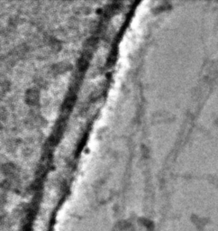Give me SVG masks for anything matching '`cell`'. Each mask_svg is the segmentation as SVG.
Segmentation results:
<instances>
[{
  "label": "cell",
  "instance_id": "6da1fadb",
  "mask_svg": "<svg viewBox=\"0 0 218 231\" xmlns=\"http://www.w3.org/2000/svg\"><path fill=\"white\" fill-rule=\"evenodd\" d=\"M37 98H38L37 93L35 91H34V90H30V91L27 93V96H26L27 101H28L29 103H32V104H34V103L36 102Z\"/></svg>",
  "mask_w": 218,
  "mask_h": 231
}]
</instances>
